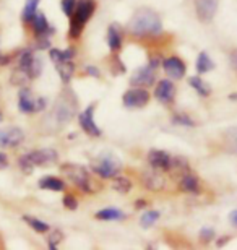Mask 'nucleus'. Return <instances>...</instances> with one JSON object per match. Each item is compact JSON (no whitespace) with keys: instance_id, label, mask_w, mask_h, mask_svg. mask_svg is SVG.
I'll use <instances>...</instances> for the list:
<instances>
[{"instance_id":"nucleus-1","label":"nucleus","mask_w":237,"mask_h":250,"mask_svg":"<svg viewBox=\"0 0 237 250\" xmlns=\"http://www.w3.org/2000/svg\"><path fill=\"white\" fill-rule=\"evenodd\" d=\"M127 33L130 36L138 39L156 38L159 34H163V21H161L158 12H154L153 8L142 7L129 20Z\"/></svg>"},{"instance_id":"nucleus-2","label":"nucleus","mask_w":237,"mask_h":250,"mask_svg":"<svg viewBox=\"0 0 237 250\" xmlns=\"http://www.w3.org/2000/svg\"><path fill=\"white\" fill-rule=\"evenodd\" d=\"M96 12L94 0H78L75 13L70 17L68 36L70 39H80L83 34L85 24H86Z\"/></svg>"},{"instance_id":"nucleus-3","label":"nucleus","mask_w":237,"mask_h":250,"mask_svg":"<svg viewBox=\"0 0 237 250\" xmlns=\"http://www.w3.org/2000/svg\"><path fill=\"white\" fill-rule=\"evenodd\" d=\"M60 171L68 177V181L72 182L75 187L82 190V192L85 193L94 192V182L91 181V176H89V171L86 167L80 166V164L67 163L60 166Z\"/></svg>"},{"instance_id":"nucleus-4","label":"nucleus","mask_w":237,"mask_h":250,"mask_svg":"<svg viewBox=\"0 0 237 250\" xmlns=\"http://www.w3.org/2000/svg\"><path fill=\"white\" fill-rule=\"evenodd\" d=\"M120 169H122V164H120L119 158L109 153L99 154L91 163V172L101 179H114L120 174Z\"/></svg>"},{"instance_id":"nucleus-5","label":"nucleus","mask_w":237,"mask_h":250,"mask_svg":"<svg viewBox=\"0 0 237 250\" xmlns=\"http://www.w3.org/2000/svg\"><path fill=\"white\" fill-rule=\"evenodd\" d=\"M77 99H75L73 94L70 93H64L62 96L57 99L52 111V116L55 117V121L59 124H68L70 119L75 116V111H77Z\"/></svg>"},{"instance_id":"nucleus-6","label":"nucleus","mask_w":237,"mask_h":250,"mask_svg":"<svg viewBox=\"0 0 237 250\" xmlns=\"http://www.w3.org/2000/svg\"><path fill=\"white\" fill-rule=\"evenodd\" d=\"M47 106L46 98H34L33 93L28 88H22V91L18 93V107L23 114H33L44 111Z\"/></svg>"},{"instance_id":"nucleus-7","label":"nucleus","mask_w":237,"mask_h":250,"mask_svg":"<svg viewBox=\"0 0 237 250\" xmlns=\"http://www.w3.org/2000/svg\"><path fill=\"white\" fill-rule=\"evenodd\" d=\"M150 99L151 94L148 93V89L142 86H133L124 93L122 103L127 109H142L150 103Z\"/></svg>"},{"instance_id":"nucleus-8","label":"nucleus","mask_w":237,"mask_h":250,"mask_svg":"<svg viewBox=\"0 0 237 250\" xmlns=\"http://www.w3.org/2000/svg\"><path fill=\"white\" fill-rule=\"evenodd\" d=\"M24 156L36 167V166H49V164L57 163L59 153L54 148H41V149H33V151L24 154Z\"/></svg>"},{"instance_id":"nucleus-9","label":"nucleus","mask_w":237,"mask_h":250,"mask_svg":"<svg viewBox=\"0 0 237 250\" xmlns=\"http://www.w3.org/2000/svg\"><path fill=\"white\" fill-rule=\"evenodd\" d=\"M94 109H96V106L91 104V106H88L83 112H80L78 124H80V127L83 128V132L89 135V137H101L103 132H101V128L94 122Z\"/></svg>"},{"instance_id":"nucleus-10","label":"nucleus","mask_w":237,"mask_h":250,"mask_svg":"<svg viewBox=\"0 0 237 250\" xmlns=\"http://www.w3.org/2000/svg\"><path fill=\"white\" fill-rule=\"evenodd\" d=\"M24 142V132L20 127L0 128V148H17Z\"/></svg>"},{"instance_id":"nucleus-11","label":"nucleus","mask_w":237,"mask_h":250,"mask_svg":"<svg viewBox=\"0 0 237 250\" xmlns=\"http://www.w3.org/2000/svg\"><path fill=\"white\" fill-rule=\"evenodd\" d=\"M175 84L171 78H164V80H159L158 84L154 88V98L158 99L161 104H172L174 99H175Z\"/></svg>"},{"instance_id":"nucleus-12","label":"nucleus","mask_w":237,"mask_h":250,"mask_svg":"<svg viewBox=\"0 0 237 250\" xmlns=\"http://www.w3.org/2000/svg\"><path fill=\"white\" fill-rule=\"evenodd\" d=\"M148 164L159 172H169L172 166V156L163 149H150L148 153Z\"/></svg>"},{"instance_id":"nucleus-13","label":"nucleus","mask_w":237,"mask_h":250,"mask_svg":"<svg viewBox=\"0 0 237 250\" xmlns=\"http://www.w3.org/2000/svg\"><path fill=\"white\" fill-rule=\"evenodd\" d=\"M161 67H163L164 73L168 75V78H171V80L184 78L185 72H187L185 62L182 61V59H179V57H175V56H171L168 59H164L163 63H161Z\"/></svg>"},{"instance_id":"nucleus-14","label":"nucleus","mask_w":237,"mask_h":250,"mask_svg":"<svg viewBox=\"0 0 237 250\" xmlns=\"http://www.w3.org/2000/svg\"><path fill=\"white\" fill-rule=\"evenodd\" d=\"M194 5L200 21L208 23L215 18L216 12H218L219 0H194Z\"/></svg>"},{"instance_id":"nucleus-15","label":"nucleus","mask_w":237,"mask_h":250,"mask_svg":"<svg viewBox=\"0 0 237 250\" xmlns=\"http://www.w3.org/2000/svg\"><path fill=\"white\" fill-rule=\"evenodd\" d=\"M156 82V70L151 68L150 65H143V67L137 68L130 78V84L132 86H142L148 88L151 84H154Z\"/></svg>"},{"instance_id":"nucleus-16","label":"nucleus","mask_w":237,"mask_h":250,"mask_svg":"<svg viewBox=\"0 0 237 250\" xmlns=\"http://www.w3.org/2000/svg\"><path fill=\"white\" fill-rule=\"evenodd\" d=\"M143 186L151 190V192H161L166 187V181L163 177V172L156 171L151 167L150 171L143 172Z\"/></svg>"},{"instance_id":"nucleus-17","label":"nucleus","mask_w":237,"mask_h":250,"mask_svg":"<svg viewBox=\"0 0 237 250\" xmlns=\"http://www.w3.org/2000/svg\"><path fill=\"white\" fill-rule=\"evenodd\" d=\"M31 26L34 31V36H52L55 33V28L50 26L46 15L43 12H36L34 18L31 20Z\"/></svg>"},{"instance_id":"nucleus-18","label":"nucleus","mask_w":237,"mask_h":250,"mask_svg":"<svg viewBox=\"0 0 237 250\" xmlns=\"http://www.w3.org/2000/svg\"><path fill=\"white\" fill-rule=\"evenodd\" d=\"M106 41H108V46L110 49V52H119L120 51L122 42H124V36H122V29H120L119 24L112 23L108 28V36H106Z\"/></svg>"},{"instance_id":"nucleus-19","label":"nucleus","mask_w":237,"mask_h":250,"mask_svg":"<svg viewBox=\"0 0 237 250\" xmlns=\"http://www.w3.org/2000/svg\"><path fill=\"white\" fill-rule=\"evenodd\" d=\"M94 218L99 219V221H122V219L127 218V214H125L122 209L109 207V208L99 209V211L94 214Z\"/></svg>"},{"instance_id":"nucleus-20","label":"nucleus","mask_w":237,"mask_h":250,"mask_svg":"<svg viewBox=\"0 0 237 250\" xmlns=\"http://www.w3.org/2000/svg\"><path fill=\"white\" fill-rule=\"evenodd\" d=\"M179 188L185 193H200V181L194 174L185 172L179 181Z\"/></svg>"},{"instance_id":"nucleus-21","label":"nucleus","mask_w":237,"mask_h":250,"mask_svg":"<svg viewBox=\"0 0 237 250\" xmlns=\"http://www.w3.org/2000/svg\"><path fill=\"white\" fill-rule=\"evenodd\" d=\"M39 188L43 190H50V192H62L67 187L65 181H62L60 177H55V176H46L43 177L41 181L38 182Z\"/></svg>"},{"instance_id":"nucleus-22","label":"nucleus","mask_w":237,"mask_h":250,"mask_svg":"<svg viewBox=\"0 0 237 250\" xmlns=\"http://www.w3.org/2000/svg\"><path fill=\"white\" fill-rule=\"evenodd\" d=\"M55 68H57V73L60 80L64 83H68L72 80L73 73H75V63L72 61H60V62H55Z\"/></svg>"},{"instance_id":"nucleus-23","label":"nucleus","mask_w":237,"mask_h":250,"mask_svg":"<svg viewBox=\"0 0 237 250\" xmlns=\"http://www.w3.org/2000/svg\"><path fill=\"white\" fill-rule=\"evenodd\" d=\"M75 52H77V49H75V47L64 49V51H62V49H50L49 57H50V61H52L54 63L60 62V61H73Z\"/></svg>"},{"instance_id":"nucleus-24","label":"nucleus","mask_w":237,"mask_h":250,"mask_svg":"<svg viewBox=\"0 0 237 250\" xmlns=\"http://www.w3.org/2000/svg\"><path fill=\"white\" fill-rule=\"evenodd\" d=\"M189 84L195 89L196 93L200 94V96L208 98L210 94H211V88L205 83L203 78H200V77H190L189 78Z\"/></svg>"},{"instance_id":"nucleus-25","label":"nucleus","mask_w":237,"mask_h":250,"mask_svg":"<svg viewBox=\"0 0 237 250\" xmlns=\"http://www.w3.org/2000/svg\"><path fill=\"white\" fill-rule=\"evenodd\" d=\"M215 68V62L211 61L210 56L206 52H200L198 59H196V72L198 73H208Z\"/></svg>"},{"instance_id":"nucleus-26","label":"nucleus","mask_w":237,"mask_h":250,"mask_svg":"<svg viewBox=\"0 0 237 250\" xmlns=\"http://www.w3.org/2000/svg\"><path fill=\"white\" fill-rule=\"evenodd\" d=\"M34 59H36V56H34V52L31 51V49L23 51L22 54H20V57H18V68L24 70V72L29 75V70H31V67H33Z\"/></svg>"},{"instance_id":"nucleus-27","label":"nucleus","mask_w":237,"mask_h":250,"mask_svg":"<svg viewBox=\"0 0 237 250\" xmlns=\"http://www.w3.org/2000/svg\"><path fill=\"white\" fill-rule=\"evenodd\" d=\"M41 0H26L24 3V8L22 12V20L23 23H31V20L34 18V15L38 12V5Z\"/></svg>"},{"instance_id":"nucleus-28","label":"nucleus","mask_w":237,"mask_h":250,"mask_svg":"<svg viewBox=\"0 0 237 250\" xmlns=\"http://www.w3.org/2000/svg\"><path fill=\"white\" fill-rule=\"evenodd\" d=\"M23 221L26 223L29 228H33L36 232H39V234H46V232L49 231V224H47V223H44V221H41V219L34 218V216H28V214H24V216H23Z\"/></svg>"},{"instance_id":"nucleus-29","label":"nucleus","mask_w":237,"mask_h":250,"mask_svg":"<svg viewBox=\"0 0 237 250\" xmlns=\"http://www.w3.org/2000/svg\"><path fill=\"white\" fill-rule=\"evenodd\" d=\"M133 187V184L130 179L127 177H122V176H115L112 179V188L114 190H117L119 193H129L130 190H132Z\"/></svg>"},{"instance_id":"nucleus-30","label":"nucleus","mask_w":237,"mask_h":250,"mask_svg":"<svg viewBox=\"0 0 237 250\" xmlns=\"http://www.w3.org/2000/svg\"><path fill=\"white\" fill-rule=\"evenodd\" d=\"M159 216H161V213L158 211V209H148V211H145L142 214V218H140V226H142L143 229H148L158 221Z\"/></svg>"},{"instance_id":"nucleus-31","label":"nucleus","mask_w":237,"mask_h":250,"mask_svg":"<svg viewBox=\"0 0 237 250\" xmlns=\"http://www.w3.org/2000/svg\"><path fill=\"white\" fill-rule=\"evenodd\" d=\"M224 143H226V148H228L231 153H237V127L226 130Z\"/></svg>"},{"instance_id":"nucleus-32","label":"nucleus","mask_w":237,"mask_h":250,"mask_svg":"<svg viewBox=\"0 0 237 250\" xmlns=\"http://www.w3.org/2000/svg\"><path fill=\"white\" fill-rule=\"evenodd\" d=\"M31 80V77L24 72L22 68H15V72L12 73V83L17 84V86H24V84H28V82Z\"/></svg>"},{"instance_id":"nucleus-33","label":"nucleus","mask_w":237,"mask_h":250,"mask_svg":"<svg viewBox=\"0 0 237 250\" xmlns=\"http://www.w3.org/2000/svg\"><path fill=\"white\" fill-rule=\"evenodd\" d=\"M171 122L175 125H184V127H195V121L187 114H174Z\"/></svg>"},{"instance_id":"nucleus-34","label":"nucleus","mask_w":237,"mask_h":250,"mask_svg":"<svg viewBox=\"0 0 237 250\" xmlns=\"http://www.w3.org/2000/svg\"><path fill=\"white\" fill-rule=\"evenodd\" d=\"M110 72H112V75H115V77H119V75H124L125 72H127V68H125V63L120 61L117 56H114L112 61H110Z\"/></svg>"},{"instance_id":"nucleus-35","label":"nucleus","mask_w":237,"mask_h":250,"mask_svg":"<svg viewBox=\"0 0 237 250\" xmlns=\"http://www.w3.org/2000/svg\"><path fill=\"white\" fill-rule=\"evenodd\" d=\"M62 205L67 209H70V211H75L78 208V200L73 193H65L62 198Z\"/></svg>"},{"instance_id":"nucleus-36","label":"nucleus","mask_w":237,"mask_h":250,"mask_svg":"<svg viewBox=\"0 0 237 250\" xmlns=\"http://www.w3.org/2000/svg\"><path fill=\"white\" fill-rule=\"evenodd\" d=\"M60 8H62L65 17L70 18L75 13V8H77V0H62L60 2Z\"/></svg>"},{"instance_id":"nucleus-37","label":"nucleus","mask_w":237,"mask_h":250,"mask_svg":"<svg viewBox=\"0 0 237 250\" xmlns=\"http://www.w3.org/2000/svg\"><path fill=\"white\" fill-rule=\"evenodd\" d=\"M64 241V234L60 229H55V231L50 234V237H49V249H57L59 246V242H62Z\"/></svg>"},{"instance_id":"nucleus-38","label":"nucleus","mask_w":237,"mask_h":250,"mask_svg":"<svg viewBox=\"0 0 237 250\" xmlns=\"http://www.w3.org/2000/svg\"><path fill=\"white\" fill-rule=\"evenodd\" d=\"M215 239V229L211 228H203L200 231V241L203 244H210Z\"/></svg>"},{"instance_id":"nucleus-39","label":"nucleus","mask_w":237,"mask_h":250,"mask_svg":"<svg viewBox=\"0 0 237 250\" xmlns=\"http://www.w3.org/2000/svg\"><path fill=\"white\" fill-rule=\"evenodd\" d=\"M18 164H20V167H22V171L24 172V174H31L33 172V169H34V166L31 163H29V159L24 156H20V159H18Z\"/></svg>"},{"instance_id":"nucleus-40","label":"nucleus","mask_w":237,"mask_h":250,"mask_svg":"<svg viewBox=\"0 0 237 250\" xmlns=\"http://www.w3.org/2000/svg\"><path fill=\"white\" fill-rule=\"evenodd\" d=\"M85 73L93 78H101V72L96 65H85Z\"/></svg>"},{"instance_id":"nucleus-41","label":"nucleus","mask_w":237,"mask_h":250,"mask_svg":"<svg viewBox=\"0 0 237 250\" xmlns=\"http://www.w3.org/2000/svg\"><path fill=\"white\" fill-rule=\"evenodd\" d=\"M161 63H163V62H161V59H159V57H151V59H150V62H148L150 67H151V68H154V70L158 68Z\"/></svg>"},{"instance_id":"nucleus-42","label":"nucleus","mask_w":237,"mask_h":250,"mask_svg":"<svg viewBox=\"0 0 237 250\" xmlns=\"http://www.w3.org/2000/svg\"><path fill=\"white\" fill-rule=\"evenodd\" d=\"M231 67L237 72V49H234L233 54H231Z\"/></svg>"},{"instance_id":"nucleus-43","label":"nucleus","mask_w":237,"mask_h":250,"mask_svg":"<svg viewBox=\"0 0 237 250\" xmlns=\"http://www.w3.org/2000/svg\"><path fill=\"white\" fill-rule=\"evenodd\" d=\"M229 221H231V224H233V226L237 228V209H234V211L229 214Z\"/></svg>"},{"instance_id":"nucleus-44","label":"nucleus","mask_w":237,"mask_h":250,"mask_svg":"<svg viewBox=\"0 0 237 250\" xmlns=\"http://www.w3.org/2000/svg\"><path fill=\"white\" fill-rule=\"evenodd\" d=\"M7 164H8V161H7V156H5L3 153H0V169L7 167Z\"/></svg>"},{"instance_id":"nucleus-45","label":"nucleus","mask_w":237,"mask_h":250,"mask_svg":"<svg viewBox=\"0 0 237 250\" xmlns=\"http://www.w3.org/2000/svg\"><path fill=\"white\" fill-rule=\"evenodd\" d=\"M146 205H148V203H146L145 200H138V202H135V208H137V209H145Z\"/></svg>"},{"instance_id":"nucleus-46","label":"nucleus","mask_w":237,"mask_h":250,"mask_svg":"<svg viewBox=\"0 0 237 250\" xmlns=\"http://www.w3.org/2000/svg\"><path fill=\"white\" fill-rule=\"evenodd\" d=\"M228 241H229V237L219 239V241H218V247H221V246H226V244H228Z\"/></svg>"},{"instance_id":"nucleus-47","label":"nucleus","mask_w":237,"mask_h":250,"mask_svg":"<svg viewBox=\"0 0 237 250\" xmlns=\"http://www.w3.org/2000/svg\"><path fill=\"white\" fill-rule=\"evenodd\" d=\"M3 121V112H2V109H0V122Z\"/></svg>"}]
</instances>
